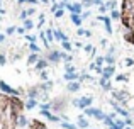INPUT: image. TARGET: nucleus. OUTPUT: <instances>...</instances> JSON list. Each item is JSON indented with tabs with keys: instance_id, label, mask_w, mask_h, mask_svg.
<instances>
[{
	"instance_id": "nucleus-1",
	"label": "nucleus",
	"mask_w": 134,
	"mask_h": 129,
	"mask_svg": "<svg viewBox=\"0 0 134 129\" xmlns=\"http://www.w3.org/2000/svg\"><path fill=\"white\" fill-rule=\"evenodd\" d=\"M121 22L124 29V39L134 46V0H122Z\"/></svg>"
},
{
	"instance_id": "nucleus-2",
	"label": "nucleus",
	"mask_w": 134,
	"mask_h": 129,
	"mask_svg": "<svg viewBox=\"0 0 134 129\" xmlns=\"http://www.w3.org/2000/svg\"><path fill=\"white\" fill-rule=\"evenodd\" d=\"M92 102H93L92 97H82L80 100L75 98V100H73V105H76L78 109H83V110H85V109H88V107L92 105Z\"/></svg>"
},
{
	"instance_id": "nucleus-3",
	"label": "nucleus",
	"mask_w": 134,
	"mask_h": 129,
	"mask_svg": "<svg viewBox=\"0 0 134 129\" xmlns=\"http://www.w3.org/2000/svg\"><path fill=\"white\" fill-rule=\"evenodd\" d=\"M0 92H3V94H7V95H14V97H19V90H15V88H12V87H9L5 82H2L0 80Z\"/></svg>"
},
{
	"instance_id": "nucleus-4",
	"label": "nucleus",
	"mask_w": 134,
	"mask_h": 129,
	"mask_svg": "<svg viewBox=\"0 0 134 129\" xmlns=\"http://www.w3.org/2000/svg\"><path fill=\"white\" fill-rule=\"evenodd\" d=\"M110 104L114 105V109H115V112H117V114H121V116H122L124 119H127V117H129V114H127V110H126V109H122V107H121V105H119V104H117L115 100H110Z\"/></svg>"
},
{
	"instance_id": "nucleus-5",
	"label": "nucleus",
	"mask_w": 134,
	"mask_h": 129,
	"mask_svg": "<svg viewBox=\"0 0 134 129\" xmlns=\"http://www.w3.org/2000/svg\"><path fill=\"white\" fill-rule=\"evenodd\" d=\"M48 61H53V63L61 61V53L60 51H49L48 53Z\"/></svg>"
},
{
	"instance_id": "nucleus-6",
	"label": "nucleus",
	"mask_w": 134,
	"mask_h": 129,
	"mask_svg": "<svg viewBox=\"0 0 134 129\" xmlns=\"http://www.w3.org/2000/svg\"><path fill=\"white\" fill-rule=\"evenodd\" d=\"M114 75H115V66H114V64L105 66L103 71H102V76H105V78H110V76H114Z\"/></svg>"
},
{
	"instance_id": "nucleus-7",
	"label": "nucleus",
	"mask_w": 134,
	"mask_h": 129,
	"mask_svg": "<svg viewBox=\"0 0 134 129\" xmlns=\"http://www.w3.org/2000/svg\"><path fill=\"white\" fill-rule=\"evenodd\" d=\"M112 95H114V98H115V100H121V102H126V100L129 98L127 92H121V90H115Z\"/></svg>"
},
{
	"instance_id": "nucleus-8",
	"label": "nucleus",
	"mask_w": 134,
	"mask_h": 129,
	"mask_svg": "<svg viewBox=\"0 0 134 129\" xmlns=\"http://www.w3.org/2000/svg\"><path fill=\"white\" fill-rule=\"evenodd\" d=\"M99 21H103V22H105V31L109 32V34H112V22H110V19H109L107 15H100Z\"/></svg>"
},
{
	"instance_id": "nucleus-9",
	"label": "nucleus",
	"mask_w": 134,
	"mask_h": 129,
	"mask_svg": "<svg viewBox=\"0 0 134 129\" xmlns=\"http://www.w3.org/2000/svg\"><path fill=\"white\" fill-rule=\"evenodd\" d=\"M109 80H110V78H105V76H100V80H99L100 87L103 88V90H107V92L112 88V87H110V82H109Z\"/></svg>"
},
{
	"instance_id": "nucleus-10",
	"label": "nucleus",
	"mask_w": 134,
	"mask_h": 129,
	"mask_svg": "<svg viewBox=\"0 0 134 129\" xmlns=\"http://www.w3.org/2000/svg\"><path fill=\"white\" fill-rule=\"evenodd\" d=\"M53 34H54V39H56V41H61V43L68 41V37L61 31H60V29H53Z\"/></svg>"
},
{
	"instance_id": "nucleus-11",
	"label": "nucleus",
	"mask_w": 134,
	"mask_h": 129,
	"mask_svg": "<svg viewBox=\"0 0 134 129\" xmlns=\"http://www.w3.org/2000/svg\"><path fill=\"white\" fill-rule=\"evenodd\" d=\"M48 66H49V61H48V60H44V58H41V60L36 63V68H37L39 71H44Z\"/></svg>"
},
{
	"instance_id": "nucleus-12",
	"label": "nucleus",
	"mask_w": 134,
	"mask_h": 129,
	"mask_svg": "<svg viewBox=\"0 0 134 129\" xmlns=\"http://www.w3.org/2000/svg\"><path fill=\"white\" fill-rule=\"evenodd\" d=\"M76 126H78L80 129H88V121H87L85 117H82V116H80V117H78V122H76Z\"/></svg>"
},
{
	"instance_id": "nucleus-13",
	"label": "nucleus",
	"mask_w": 134,
	"mask_h": 129,
	"mask_svg": "<svg viewBox=\"0 0 134 129\" xmlns=\"http://www.w3.org/2000/svg\"><path fill=\"white\" fill-rule=\"evenodd\" d=\"M41 58H39V54L37 53H32V54H29V58H27V64H34V63H37Z\"/></svg>"
},
{
	"instance_id": "nucleus-14",
	"label": "nucleus",
	"mask_w": 134,
	"mask_h": 129,
	"mask_svg": "<svg viewBox=\"0 0 134 129\" xmlns=\"http://www.w3.org/2000/svg\"><path fill=\"white\" fill-rule=\"evenodd\" d=\"M80 78V75L75 71V73H65V80H68V82H75V80H78Z\"/></svg>"
},
{
	"instance_id": "nucleus-15",
	"label": "nucleus",
	"mask_w": 134,
	"mask_h": 129,
	"mask_svg": "<svg viewBox=\"0 0 134 129\" xmlns=\"http://www.w3.org/2000/svg\"><path fill=\"white\" fill-rule=\"evenodd\" d=\"M68 90L70 92H78L80 90V83L78 82H70L68 83Z\"/></svg>"
},
{
	"instance_id": "nucleus-16",
	"label": "nucleus",
	"mask_w": 134,
	"mask_h": 129,
	"mask_svg": "<svg viewBox=\"0 0 134 129\" xmlns=\"http://www.w3.org/2000/svg\"><path fill=\"white\" fill-rule=\"evenodd\" d=\"M70 17H71V22H73L75 26H82V17H80L78 14H71Z\"/></svg>"
},
{
	"instance_id": "nucleus-17",
	"label": "nucleus",
	"mask_w": 134,
	"mask_h": 129,
	"mask_svg": "<svg viewBox=\"0 0 134 129\" xmlns=\"http://www.w3.org/2000/svg\"><path fill=\"white\" fill-rule=\"evenodd\" d=\"M93 117H95V119H99V121H103V119H105L107 116H105V114L102 112L100 109H95V112H93Z\"/></svg>"
},
{
	"instance_id": "nucleus-18",
	"label": "nucleus",
	"mask_w": 134,
	"mask_h": 129,
	"mask_svg": "<svg viewBox=\"0 0 134 129\" xmlns=\"http://www.w3.org/2000/svg\"><path fill=\"white\" fill-rule=\"evenodd\" d=\"M36 104H37V102H36L34 98H29L24 105H26V109H27V110H31V109H34V107H36Z\"/></svg>"
},
{
	"instance_id": "nucleus-19",
	"label": "nucleus",
	"mask_w": 134,
	"mask_h": 129,
	"mask_svg": "<svg viewBox=\"0 0 134 129\" xmlns=\"http://www.w3.org/2000/svg\"><path fill=\"white\" fill-rule=\"evenodd\" d=\"M32 27H34V22L31 19H26V21H24V29H26V31H31Z\"/></svg>"
},
{
	"instance_id": "nucleus-20",
	"label": "nucleus",
	"mask_w": 134,
	"mask_h": 129,
	"mask_svg": "<svg viewBox=\"0 0 134 129\" xmlns=\"http://www.w3.org/2000/svg\"><path fill=\"white\" fill-rule=\"evenodd\" d=\"M110 17H112V19H115V21H119V19H121V10H117V9L110 10Z\"/></svg>"
},
{
	"instance_id": "nucleus-21",
	"label": "nucleus",
	"mask_w": 134,
	"mask_h": 129,
	"mask_svg": "<svg viewBox=\"0 0 134 129\" xmlns=\"http://www.w3.org/2000/svg\"><path fill=\"white\" fill-rule=\"evenodd\" d=\"M46 41H48V43H51V41H54V34H53V29H49V31H46Z\"/></svg>"
},
{
	"instance_id": "nucleus-22",
	"label": "nucleus",
	"mask_w": 134,
	"mask_h": 129,
	"mask_svg": "<svg viewBox=\"0 0 134 129\" xmlns=\"http://www.w3.org/2000/svg\"><path fill=\"white\" fill-rule=\"evenodd\" d=\"M65 71H66V73H75V71H76V68H75L73 64L66 63V64H65Z\"/></svg>"
},
{
	"instance_id": "nucleus-23",
	"label": "nucleus",
	"mask_w": 134,
	"mask_h": 129,
	"mask_svg": "<svg viewBox=\"0 0 134 129\" xmlns=\"http://www.w3.org/2000/svg\"><path fill=\"white\" fill-rule=\"evenodd\" d=\"M115 126L119 129H126V121H122V119H115Z\"/></svg>"
},
{
	"instance_id": "nucleus-24",
	"label": "nucleus",
	"mask_w": 134,
	"mask_h": 129,
	"mask_svg": "<svg viewBox=\"0 0 134 129\" xmlns=\"http://www.w3.org/2000/svg\"><path fill=\"white\" fill-rule=\"evenodd\" d=\"M61 128H63V129H78V126L70 124V122H61Z\"/></svg>"
},
{
	"instance_id": "nucleus-25",
	"label": "nucleus",
	"mask_w": 134,
	"mask_h": 129,
	"mask_svg": "<svg viewBox=\"0 0 134 129\" xmlns=\"http://www.w3.org/2000/svg\"><path fill=\"white\" fill-rule=\"evenodd\" d=\"M61 46H63V49H65V51H71V49H73V46H71V43H70V41L61 43Z\"/></svg>"
},
{
	"instance_id": "nucleus-26",
	"label": "nucleus",
	"mask_w": 134,
	"mask_h": 129,
	"mask_svg": "<svg viewBox=\"0 0 134 129\" xmlns=\"http://www.w3.org/2000/svg\"><path fill=\"white\" fill-rule=\"evenodd\" d=\"M115 5H117V2H115V0H109V2L105 3V7H107V9H110V10H114V9H115Z\"/></svg>"
},
{
	"instance_id": "nucleus-27",
	"label": "nucleus",
	"mask_w": 134,
	"mask_h": 129,
	"mask_svg": "<svg viewBox=\"0 0 134 129\" xmlns=\"http://www.w3.org/2000/svg\"><path fill=\"white\" fill-rule=\"evenodd\" d=\"M105 61H107L109 64H114V63H115V58H114V54H107V56H105Z\"/></svg>"
},
{
	"instance_id": "nucleus-28",
	"label": "nucleus",
	"mask_w": 134,
	"mask_h": 129,
	"mask_svg": "<svg viewBox=\"0 0 134 129\" xmlns=\"http://www.w3.org/2000/svg\"><path fill=\"white\" fill-rule=\"evenodd\" d=\"M61 60H63V61H66V63H70V61L73 60V56H71V54H65V53H61Z\"/></svg>"
},
{
	"instance_id": "nucleus-29",
	"label": "nucleus",
	"mask_w": 134,
	"mask_h": 129,
	"mask_svg": "<svg viewBox=\"0 0 134 129\" xmlns=\"http://www.w3.org/2000/svg\"><path fill=\"white\" fill-rule=\"evenodd\" d=\"M63 14H65V9H58V10L54 12V17L60 19V17H63Z\"/></svg>"
},
{
	"instance_id": "nucleus-30",
	"label": "nucleus",
	"mask_w": 134,
	"mask_h": 129,
	"mask_svg": "<svg viewBox=\"0 0 134 129\" xmlns=\"http://www.w3.org/2000/svg\"><path fill=\"white\" fill-rule=\"evenodd\" d=\"M76 34H78V36H90V31H85V29L80 27V29L76 31Z\"/></svg>"
},
{
	"instance_id": "nucleus-31",
	"label": "nucleus",
	"mask_w": 134,
	"mask_h": 129,
	"mask_svg": "<svg viewBox=\"0 0 134 129\" xmlns=\"http://www.w3.org/2000/svg\"><path fill=\"white\" fill-rule=\"evenodd\" d=\"M29 49L34 51V53H36V51H41V48H39V46H36V43H31V44H29Z\"/></svg>"
},
{
	"instance_id": "nucleus-32",
	"label": "nucleus",
	"mask_w": 134,
	"mask_h": 129,
	"mask_svg": "<svg viewBox=\"0 0 134 129\" xmlns=\"http://www.w3.org/2000/svg\"><path fill=\"white\" fill-rule=\"evenodd\" d=\"M115 80H117V82H127V75H117Z\"/></svg>"
},
{
	"instance_id": "nucleus-33",
	"label": "nucleus",
	"mask_w": 134,
	"mask_h": 129,
	"mask_svg": "<svg viewBox=\"0 0 134 129\" xmlns=\"http://www.w3.org/2000/svg\"><path fill=\"white\" fill-rule=\"evenodd\" d=\"M82 5L83 7H92L93 5V0H82Z\"/></svg>"
},
{
	"instance_id": "nucleus-34",
	"label": "nucleus",
	"mask_w": 134,
	"mask_h": 129,
	"mask_svg": "<svg viewBox=\"0 0 134 129\" xmlns=\"http://www.w3.org/2000/svg\"><path fill=\"white\" fill-rule=\"evenodd\" d=\"M26 39L29 41V44H31V43H36V36H32V34H27V36H26Z\"/></svg>"
},
{
	"instance_id": "nucleus-35",
	"label": "nucleus",
	"mask_w": 134,
	"mask_h": 129,
	"mask_svg": "<svg viewBox=\"0 0 134 129\" xmlns=\"http://www.w3.org/2000/svg\"><path fill=\"white\" fill-rule=\"evenodd\" d=\"M93 112H95V109H93V107H88V109H85V114H87V116H93Z\"/></svg>"
},
{
	"instance_id": "nucleus-36",
	"label": "nucleus",
	"mask_w": 134,
	"mask_h": 129,
	"mask_svg": "<svg viewBox=\"0 0 134 129\" xmlns=\"http://www.w3.org/2000/svg\"><path fill=\"white\" fill-rule=\"evenodd\" d=\"M44 22H46V17H44V15H39V26H37V27L41 29V26H42Z\"/></svg>"
},
{
	"instance_id": "nucleus-37",
	"label": "nucleus",
	"mask_w": 134,
	"mask_h": 129,
	"mask_svg": "<svg viewBox=\"0 0 134 129\" xmlns=\"http://www.w3.org/2000/svg\"><path fill=\"white\" fill-rule=\"evenodd\" d=\"M103 61H105V58H100V56H99V58L95 60V64H99V66H102V63H103Z\"/></svg>"
},
{
	"instance_id": "nucleus-38",
	"label": "nucleus",
	"mask_w": 134,
	"mask_h": 129,
	"mask_svg": "<svg viewBox=\"0 0 134 129\" xmlns=\"http://www.w3.org/2000/svg\"><path fill=\"white\" fill-rule=\"evenodd\" d=\"M15 31H17V29H15L14 26H10V27H7V34H14Z\"/></svg>"
},
{
	"instance_id": "nucleus-39",
	"label": "nucleus",
	"mask_w": 134,
	"mask_h": 129,
	"mask_svg": "<svg viewBox=\"0 0 134 129\" xmlns=\"http://www.w3.org/2000/svg\"><path fill=\"white\" fill-rule=\"evenodd\" d=\"M133 64H134V60H131V58L126 60V66H133Z\"/></svg>"
},
{
	"instance_id": "nucleus-40",
	"label": "nucleus",
	"mask_w": 134,
	"mask_h": 129,
	"mask_svg": "<svg viewBox=\"0 0 134 129\" xmlns=\"http://www.w3.org/2000/svg\"><path fill=\"white\" fill-rule=\"evenodd\" d=\"M80 17H82V21H83V19H87V17H90V12H83V14L80 15Z\"/></svg>"
},
{
	"instance_id": "nucleus-41",
	"label": "nucleus",
	"mask_w": 134,
	"mask_h": 129,
	"mask_svg": "<svg viewBox=\"0 0 134 129\" xmlns=\"http://www.w3.org/2000/svg\"><path fill=\"white\" fill-rule=\"evenodd\" d=\"M85 51H93V46H92V44H87V46H85Z\"/></svg>"
},
{
	"instance_id": "nucleus-42",
	"label": "nucleus",
	"mask_w": 134,
	"mask_h": 129,
	"mask_svg": "<svg viewBox=\"0 0 134 129\" xmlns=\"http://www.w3.org/2000/svg\"><path fill=\"white\" fill-rule=\"evenodd\" d=\"M41 78H42V80H48V73H46V71H41Z\"/></svg>"
},
{
	"instance_id": "nucleus-43",
	"label": "nucleus",
	"mask_w": 134,
	"mask_h": 129,
	"mask_svg": "<svg viewBox=\"0 0 134 129\" xmlns=\"http://www.w3.org/2000/svg\"><path fill=\"white\" fill-rule=\"evenodd\" d=\"M124 121H126V126H133V119L127 117V119H124Z\"/></svg>"
},
{
	"instance_id": "nucleus-44",
	"label": "nucleus",
	"mask_w": 134,
	"mask_h": 129,
	"mask_svg": "<svg viewBox=\"0 0 134 129\" xmlns=\"http://www.w3.org/2000/svg\"><path fill=\"white\" fill-rule=\"evenodd\" d=\"M34 12H36V10H34L32 7H31V9H27V15H29V17H31V15H32Z\"/></svg>"
},
{
	"instance_id": "nucleus-45",
	"label": "nucleus",
	"mask_w": 134,
	"mask_h": 129,
	"mask_svg": "<svg viewBox=\"0 0 134 129\" xmlns=\"http://www.w3.org/2000/svg\"><path fill=\"white\" fill-rule=\"evenodd\" d=\"M5 61H7V60H5V56H3V54H0V64H5Z\"/></svg>"
},
{
	"instance_id": "nucleus-46",
	"label": "nucleus",
	"mask_w": 134,
	"mask_h": 129,
	"mask_svg": "<svg viewBox=\"0 0 134 129\" xmlns=\"http://www.w3.org/2000/svg\"><path fill=\"white\" fill-rule=\"evenodd\" d=\"M99 10H100L102 14H105V10H107V7H105V5H100V7H99Z\"/></svg>"
},
{
	"instance_id": "nucleus-47",
	"label": "nucleus",
	"mask_w": 134,
	"mask_h": 129,
	"mask_svg": "<svg viewBox=\"0 0 134 129\" xmlns=\"http://www.w3.org/2000/svg\"><path fill=\"white\" fill-rule=\"evenodd\" d=\"M26 3H32V5H36V3H37V0H26Z\"/></svg>"
},
{
	"instance_id": "nucleus-48",
	"label": "nucleus",
	"mask_w": 134,
	"mask_h": 129,
	"mask_svg": "<svg viewBox=\"0 0 134 129\" xmlns=\"http://www.w3.org/2000/svg\"><path fill=\"white\" fill-rule=\"evenodd\" d=\"M93 3H95V5H99V7L103 5V3H102V0H93Z\"/></svg>"
},
{
	"instance_id": "nucleus-49",
	"label": "nucleus",
	"mask_w": 134,
	"mask_h": 129,
	"mask_svg": "<svg viewBox=\"0 0 134 129\" xmlns=\"http://www.w3.org/2000/svg\"><path fill=\"white\" fill-rule=\"evenodd\" d=\"M3 41H5V34H2V32H0V43H3Z\"/></svg>"
},
{
	"instance_id": "nucleus-50",
	"label": "nucleus",
	"mask_w": 134,
	"mask_h": 129,
	"mask_svg": "<svg viewBox=\"0 0 134 129\" xmlns=\"http://www.w3.org/2000/svg\"><path fill=\"white\" fill-rule=\"evenodd\" d=\"M3 14H5V10H3V9H0V15H3Z\"/></svg>"
},
{
	"instance_id": "nucleus-51",
	"label": "nucleus",
	"mask_w": 134,
	"mask_h": 129,
	"mask_svg": "<svg viewBox=\"0 0 134 129\" xmlns=\"http://www.w3.org/2000/svg\"><path fill=\"white\" fill-rule=\"evenodd\" d=\"M126 129H134V128L133 126H126Z\"/></svg>"
},
{
	"instance_id": "nucleus-52",
	"label": "nucleus",
	"mask_w": 134,
	"mask_h": 129,
	"mask_svg": "<svg viewBox=\"0 0 134 129\" xmlns=\"http://www.w3.org/2000/svg\"><path fill=\"white\" fill-rule=\"evenodd\" d=\"M41 2H42V3H48V0H41Z\"/></svg>"
},
{
	"instance_id": "nucleus-53",
	"label": "nucleus",
	"mask_w": 134,
	"mask_h": 129,
	"mask_svg": "<svg viewBox=\"0 0 134 129\" xmlns=\"http://www.w3.org/2000/svg\"><path fill=\"white\" fill-rule=\"evenodd\" d=\"M63 2H65V3H68V0H63Z\"/></svg>"
}]
</instances>
